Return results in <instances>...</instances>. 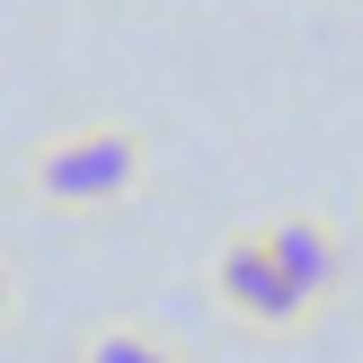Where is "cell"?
<instances>
[{"label": "cell", "mask_w": 363, "mask_h": 363, "mask_svg": "<svg viewBox=\"0 0 363 363\" xmlns=\"http://www.w3.org/2000/svg\"><path fill=\"white\" fill-rule=\"evenodd\" d=\"M133 177H142V133L133 124H80V133H62V142L35 151L27 186H35V204H53V213H106V204L133 195Z\"/></svg>", "instance_id": "obj_1"}, {"label": "cell", "mask_w": 363, "mask_h": 363, "mask_svg": "<svg viewBox=\"0 0 363 363\" xmlns=\"http://www.w3.org/2000/svg\"><path fill=\"white\" fill-rule=\"evenodd\" d=\"M213 301H222L230 319H248V328H266V337H293V328H311V319H319L311 301L275 275V257H266L257 230L222 240V257H213Z\"/></svg>", "instance_id": "obj_2"}, {"label": "cell", "mask_w": 363, "mask_h": 363, "mask_svg": "<svg viewBox=\"0 0 363 363\" xmlns=\"http://www.w3.org/2000/svg\"><path fill=\"white\" fill-rule=\"evenodd\" d=\"M257 240H266V257H275V275L293 284L311 311H328V301L346 293V240H337L319 213H284V222H266Z\"/></svg>", "instance_id": "obj_3"}, {"label": "cell", "mask_w": 363, "mask_h": 363, "mask_svg": "<svg viewBox=\"0 0 363 363\" xmlns=\"http://www.w3.org/2000/svg\"><path fill=\"white\" fill-rule=\"evenodd\" d=\"M80 363H186L177 346H160L151 328H133V319H106V328L80 337Z\"/></svg>", "instance_id": "obj_4"}, {"label": "cell", "mask_w": 363, "mask_h": 363, "mask_svg": "<svg viewBox=\"0 0 363 363\" xmlns=\"http://www.w3.org/2000/svg\"><path fill=\"white\" fill-rule=\"evenodd\" d=\"M9 319H18V284L0 275V328H9Z\"/></svg>", "instance_id": "obj_5"}]
</instances>
